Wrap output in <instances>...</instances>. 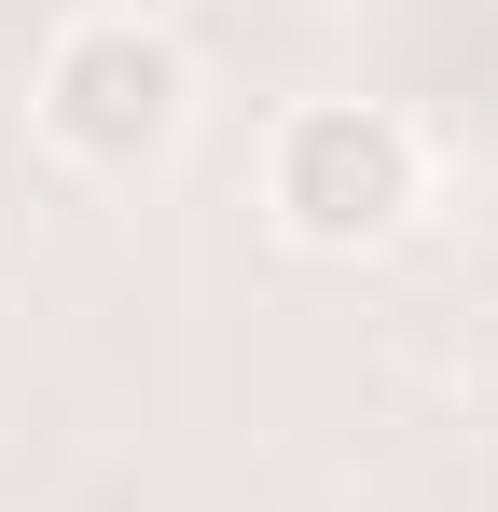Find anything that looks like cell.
Instances as JSON below:
<instances>
[{
    "label": "cell",
    "instance_id": "obj_1",
    "mask_svg": "<svg viewBox=\"0 0 498 512\" xmlns=\"http://www.w3.org/2000/svg\"><path fill=\"white\" fill-rule=\"evenodd\" d=\"M28 111H42V139L70 167H153L194 125V70H180V42L153 14H70L42 42V97Z\"/></svg>",
    "mask_w": 498,
    "mask_h": 512
},
{
    "label": "cell",
    "instance_id": "obj_2",
    "mask_svg": "<svg viewBox=\"0 0 498 512\" xmlns=\"http://www.w3.org/2000/svg\"><path fill=\"white\" fill-rule=\"evenodd\" d=\"M263 194H277V222L305 250H374V236H402L415 194H429V139L402 111H374V97H319V111L277 125Z\"/></svg>",
    "mask_w": 498,
    "mask_h": 512
}]
</instances>
